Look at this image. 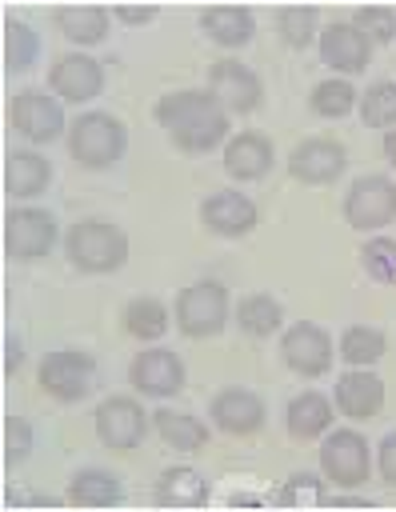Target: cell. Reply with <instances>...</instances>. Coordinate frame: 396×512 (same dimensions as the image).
Masks as SVG:
<instances>
[{
  "mask_svg": "<svg viewBox=\"0 0 396 512\" xmlns=\"http://www.w3.org/2000/svg\"><path fill=\"white\" fill-rule=\"evenodd\" d=\"M156 120L184 152H208L228 132V112L212 100V92H196V88L164 96L156 104Z\"/></svg>",
  "mask_w": 396,
  "mask_h": 512,
  "instance_id": "1",
  "label": "cell"
},
{
  "mask_svg": "<svg viewBox=\"0 0 396 512\" xmlns=\"http://www.w3.org/2000/svg\"><path fill=\"white\" fill-rule=\"evenodd\" d=\"M128 256V236L108 220H80L68 232V260L84 272H112Z\"/></svg>",
  "mask_w": 396,
  "mask_h": 512,
  "instance_id": "2",
  "label": "cell"
},
{
  "mask_svg": "<svg viewBox=\"0 0 396 512\" xmlns=\"http://www.w3.org/2000/svg\"><path fill=\"white\" fill-rule=\"evenodd\" d=\"M68 148H72V156H76L80 164H88V168H108V164L120 160V152H124V128H120V120L108 116V112H88V116H80V120L72 124Z\"/></svg>",
  "mask_w": 396,
  "mask_h": 512,
  "instance_id": "3",
  "label": "cell"
},
{
  "mask_svg": "<svg viewBox=\"0 0 396 512\" xmlns=\"http://www.w3.org/2000/svg\"><path fill=\"white\" fill-rule=\"evenodd\" d=\"M228 320V292L216 280L188 284L176 300V324L188 336H216Z\"/></svg>",
  "mask_w": 396,
  "mask_h": 512,
  "instance_id": "4",
  "label": "cell"
},
{
  "mask_svg": "<svg viewBox=\"0 0 396 512\" xmlns=\"http://www.w3.org/2000/svg\"><path fill=\"white\" fill-rule=\"evenodd\" d=\"M344 216L352 228H384L396 220V184L388 176H360L344 196Z\"/></svg>",
  "mask_w": 396,
  "mask_h": 512,
  "instance_id": "5",
  "label": "cell"
},
{
  "mask_svg": "<svg viewBox=\"0 0 396 512\" xmlns=\"http://www.w3.org/2000/svg\"><path fill=\"white\" fill-rule=\"evenodd\" d=\"M40 384H44V392H52L56 400H80V396H88L92 384H96V364H92L84 352H72V348L48 352L44 364H40Z\"/></svg>",
  "mask_w": 396,
  "mask_h": 512,
  "instance_id": "6",
  "label": "cell"
},
{
  "mask_svg": "<svg viewBox=\"0 0 396 512\" xmlns=\"http://www.w3.org/2000/svg\"><path fill=\"white\" fill-rule=\"evenodd\" d=\"M320 468H324V476L332 484H344V488L360 484L368 476V444H364V436L352 432V428L332 432L324 440V448H320Z\"/></svg>",
  "mask_w": 396,
  "mask_h": 512,
  "instance_id": "7",
  "label": "cell"
},
{
  "mask_svg": "<svg viewBox=\"0 0 396 512\" xmlns=\"http://www.w3.org/2000/svg\"><path fill=\"white\" fill-rule=\"evenodd\" d=\"M56 240V220L40 208H20V212H8V224H4V244H8V256L16 260H36L52 248Z\"/></svg>",
  "mask_w": 396,
  "mask_h": 512,
  "instance_id": "8",
  "label": "cell"
},
{
  "mask_svg": "<svg viewBox=\"0 0 396 512\" xmlns=\"http://www.w3.org/2000/svg\"><path fill=\"white\" fill-rule=\"evenodd\" d=\"M208 92L224 112H252L260 104V80L252 68L236 60H216L208 76Z\"/></svg>",
  "mask_w": 396,
  "mask_h": 512,
  "instance_id": "9",
  "label": "cell"
},
{
  "mask_svg": "<svg viewBox=\"0 0 396 512\" xmlns=\"http://www.w3.org/2000/svg\"><path fill=\"white\" fill-rule=\"evenodd\" d=\"M280 352H284L288 368H296L300 376H320V372H328V364H332V340H328V332L316 328V324H296V328H288Z\"/></svg>",
  "mask_w": 396,
  "mask_h": 512,
  "instance_id": "10",
  "label": "cell"
},
{
  "mask_svg": "<svg viewBox=\"0 0 396 512\" xmlns=\"http://www.w3.org/2000/svg\"><path fill=\"white\" fill-rule=\"evenodd\" d=\"M128 376H132V384H136L140 392H148V396H172V392L184 388V364H180V356L168 352V348H148V352H140V356L132 360Z\"/></svg>",
  "mask_w": 396,
  "mask_h": 512,
  "instance_id": "11",
  "label": "cell"
},
{
  "mask_svg": "<svg viewBox=\"0 0 396 512\" xmlns=\"http://www.w3.org/2000/svg\"><path fill=\"white\" fill-rule=\"evenodd\" d=\"M96 432L108 448H136L144 436V408L128 396H112L96 408Z\"/></svg>",
  "mask_w": 396,
  "mask_h": 512,
  "instance_id": "12",
  "label": "cell"
},
{
  "mask_svg": "<svg viewBox=\"0 0 396 512\" xmlns=\"http://www.w3.org/2000/svg\"><path fill=\"white\" fill-rule=\"evenodd\" d=\"M12 124H16L28 140H56L60 128H64V112H60V104H56L52 96L28 88V92H20V96L12 100Z\"/></svg>",
  "mask_w": 396,
  "mask_h": 512,
  "instance_id": "13",
  "label": "cell"
},
{
  "mask_svg": "<svg viewBox=\"0 0 396 512\" xmlns=\"http://www.w3.org/2000/svg\"><path fill=\"white\" fill-rule=\"evenodd\" d=\"M344 160L348 156H344V148L336 140H304V144H296L288 168L304 184H328V180H336L344 172Z\"/></svg>",
  "mask_w": 396,
  "mask_h": 512,
  "instance_id": "14",
  "label": "cell"
},
{
  "mask_svg": "<svg viewBox=\"0 0 396 512\" xmlns=\"http://www.w3.org/2000/svg\"><path fill=\"white\" fill-rule=\"evenodd\" d=\"M100 84H104V72H100V64L92 56H76L72 52V56H60L52 64V92H60L72 104L92 100L100 92Z\"/></svg>",
  "mask_w": 396,
  "mask_h": 512,
  "instance_id": "15",
  "label": "cell"
},
{
  "mask_svg": "<svg viewBox=\"0 0 396 512\" xmlns=\"http://www.w3.org/2000/svg\"><path fill=\"white\" fill-rule=\"evenodd\" d=\"M212 420H216V428H224L232 436H248L264 424V404H260V396H252L244 388H228L212 400Z\"/></svg>",
  "mask_w": 396,
  "mask_h": 512,
  "instance_id": "16",
  "label": "cell"
},
{
  "mask_svg": "<svg viewBox=\"0 0 396 512\" xmlns=\"http://www.w3.org/2000/svg\"><path fill=\"white\" fill-rule=\"evenodd\" d=\"M320 56L340 72H360L368 64V36L356 24H332L320 32Z\"/></svg>",
  "mask_w": 396,
  "mask_h": 512,
  "instance_id": "17",
  "label": "cell"
},
{
  "mask_svg": "<svg viewBox=\"0 0 396 512\" xmlns=\"http://www.w3.org/2000/svg\"><path fill=\"white\" fill-rule=\"evenodd\" d=\"M204 224L220 236H244L256 224V204L244 192H216L204 200Z\"/></svg>",
  "mask_w": 396,
  "mask_h": 512,
  "instance_id": "18",
  "label": "cell"
},
{
  "mask_svg": "<svg viewBox=\"0 0 396 512\" xmlns=\"http://www.w3.org/2000/svg\"><path fill=\"white\" fill-rule=\"evenodd\" d=\"M384 404V384L372 372H344L336 380V408L352 420H368L376 416Z\"/></svg>",
  "mask_w": 396,
  "mask_h": 512,
  "instance_id": "19",
  "label": "cell"
},
{
  "mask_svg": "<svg viewBox=\"0 0 396 512\" xmlns=\"http://www.w3.org/2000/svg\"><path fill=\"white\" fill-rule=\"evenodd\" d=\"M224 168L236 180H260L272 168V144L264 136H256V132H244L224 148Z\"/></svg>",
  "mask_w": 396,
  "mask_h": 512,
  "instance_id": "20",
  "label": "cell"
},
{
  "mask_svg": "<svg viewBox=\"0 0 396 512\" xmlns=\"http://www.w3.org/2000/svg\"><path fill=\"white\" fill-rule=\"evenodd\" d=\"M48 176H52V168L36 152H12L8 164H4V188L12 196H36V192H44Z\"/></svg>",
  "mask_w": 396,
  "mask_h": 512,
  "instance_id": "21",
  "label": "cell"
},
{
  "mask_svg": "<svg viewBox=\"0 0 396 512\" xmlns=\"http://www.w3.org/2000/svg\"><path fill=\"white\" fill-rule=\"evenodd\" d=\"M328 424H332V404H328L320 392H300V396L288 404V432H292L296 440H312V436H320Z\"/></svg>",
  "mask_w": 396,
  "mask_h": 512,
  "instance_id": "22",
  "label": "cell"
},
{
  "mask_svg": "<svg viewBox=\"0 0 396 512\" xmlns=\"http://www.w3.org/2000/svg\"><path fill=\"white\" fill-rule=\"evenodd\" d=\"M204 496H208V484L192 468H168L160 476V484H156V500L164 508H196Z\"/></svg>",
  "mask_w": 396,
  "mask_h": 512,
  "instance_id": "23",
  "label": "cell"
},
{
  "mask_svg": "<svg viewBox=\"0 0 396 512\" xmlns=\"http://www.w3.org/2000/svg\"><path fill=\"white\" fill-rule=\"evenodd\" d=\"M156 432H160L172 448H180V452H196V448L208 444V428H204L196 416L172 412V408H160V412H156Z\"/></svg>",
  "mask_w": 396,
  "mask_h": 512,
  "instance_id": "24",
  "label": "cell"
},
{
  "mask_svg": "<svg viewBox=\"0 0 396 512\" xmlns=\"http://www.w3.org/2000/svg\"><path fill=\"white\" fill-rule=\"evenodd\" d=\"M68 496L84 508H104V504H116L120 500V480L112 472H100V468H84L72 476L68 484Z\"/></svg>",
  "mask_w": 396,
  "mask_h": 512,
  "instance_id": "25",
  "label": "cell"
},
{
  "mask_svg": "<svg viewBox=\"0 0 396 512\" xmlns=\"http://www.w3.org/2000/svg\"><path fill=\"white\" fill-rule=\"evenodd\" d=\"M56 24H60V32L68 40L96 44L104 36V28H108V12L104 8H88V4H80V8H56Z\"/></svg>",
  "mask_w": 396,
  "mask_h": 512,
  "instance_id": "26",
  "label": "cell"
},
{
  "mask_svg": "<svg viewBox=\"0 0 396 512\" xmlns=\"http://www.w3.org/2000/svg\"><path fill=\"white\" fill-rule=\"evenodd\" d=\"M204 32L216 40V44H244L252 36V16L244 8H208L204 12Z\"/></svg>",
  "mask_w": 396,
  "mask_h": 512,
  "instance_id": "27",
  "label": "cell"
},
{
  "mask_svg": "<svg viewBox=\"0 0 396 512\" xmlns=\"http://www.w3.org/2000/svg\"><path fill=\"white\" fill-rule=\"evenodd\" d=\"M124 328L136 336V340H156V336H164V328H168V308L160 304V300H132L128 308H124Z\"/></svg>",
  "mask_w": 396,
  "mask_h": 512,
  "instance_id": "28",
  "label": "cell"
},
{
  "mask_svg": "<svg viewBox=\"0 0 396 512\" xmlns=\"http://www.w3.org/2000/svg\"><path fill=\"white\" fill-rule=\"evenodd\" d=\"M340 356H344L348 364H356V368L376 364V360L384 356V332H380V328H364V324L348 328V332L340 336Z\"/></svg>",
  "mask_w": 396,
  "mask_h": 512,
  "instance_id": "29",
  "label": "cell"
},
{
  "mask_svg": "<svg viewBox=\"0 0 396 512\" xmlns=\"http://www.w3.org/2000/svg\"><path fill=\"white\" fill-rule=\"evenodd\" d=\"M236 324L252 336H268L272 328H280V304L272 296H248L236 308Z\"/></svg>",
  "mask_w": 396,
  "mask_h": 512,
  "instance_id": "30",
  "label": "cell"
},
{
  "mask_svg": "<svg viewBox=\"0 0 396 512\" xmlns=\"http://www.w3.org/2000/svg\"><path fill=\"white\" fill-rule=\"evenodd\" d=\"M360 116H364V124H372V128L396 124V84H388V80L372 84V88L364 92V100H360Z\"/></svg>",
  "mask_w": 396,
  "mask_h": 512,
  "instance_id": "31",
  "label": "cell"
},
{
  "mask_svg": "<svg viewBox=\"0 0 396 512\" xmlns=\"http://www.w3.org/2000/svg\"><path fill=\"white\" fill-rule=\"evenodd\" d=\"M32 56H36V32L28 24H20V20H8V28H4V60H8V72L28 68Z\"/></svg>",
  "mask_w": 396,
  "mask_h": 512,
  "instance_id": "32",
  "label": "cell"
},
{
  "mask_svg": "<svg viewBox=\"0 0 396 512\" xmlns=\"http://www.w3.org/2000/svg\"><path fill=\"white\" fill-rule=\"evenodd\" d=\"M360 260H364V272H368L372 280L396 284V240H384V236L368 240L364 252H360Z\"/></svg>",
  "mask_w": 396,
  "mask_h": 512,
  "instance_id": "33",
  "label": "cell"
},
{
  "mask_svg": "<svg viewBox=\"0 0 396 512\" xmlns=\"http://www.w3.org/2000/svg\"><path fill=\"white\" fill-rule=\"evenodd\" d=\"M352 104H356V88L348 80H324L312 92V108L320 116H344V112H352Z\"/></svg>",
  "mask_w": 396,
  "mask_h": 512,
  "instance_id": "34",
  "label": "cell"
},
{
  "mask_svg": "<svg viewBox=\"0 0 396 512\" xmlns=\"http://www.w3.org/2000/svg\"><path fill=\"white\" fill-rule=\"evenodd\" d=\"M312 24H316L312 8H284L280 12V32H284L288 44H308L312 40Z\"/></svg>",
  "mask_w": 396,
  "mask_h": 512,
  "instance_id": "35",
  "label": "cell"
},
{
  "mask_svg": "<svg viewBox=\"0 0 396 512\" xmlns=\"http://www.w3.org/2000/svg\"><path fill=\"white\" fill-rule=\"evenodd\" d=\"M356 28H360L364 36H372V40H388V36L396 32V20H392V12H384V8H360V12H356Z\"/></svg>",
  "mask_w": 396,
  "mask_h": 512,
  "instance_id": "36",
  "label": "cell"
},
{
  "mask_svg": "<svg viewBox=\"0 0 396 512\" xmlns=\"http://www.w3.org/2000/svg\"><path fill=\"white\" fill-rule=\"evenodd\" d=\"M4 436H8V460L16 464V460H24V452H28V444H32V432H28V424L20 420V416H8V424H4Z\"/></svg>",
  "mask_w": 396,
  "mask_h": 512,
  "instance_id": "37",
  "label": "cell"
},
{
  "mask_svg": "<svg viewBox=\"0 0 396 512\" xmlns=\"http://www.w3.org/2000/svg\"><path fill=\"white\" fill-rule=\"evenodd\" d=\"M380 472L388 484H396V432H388L380 444Z\"/></svg>",
  "mask_w": 396,
  "mask_h": 512,
  "instance_id": "38",
  "label": "cell"
},
{
  "mask_svg": "<svg viewBox=\"0 0 396 512\" xmlns=\"http://www.w3.org/2000/svg\"><path fill=\"white\" fill-rule=\"evenodd\" d=\"M116 16H120V20H128V24H140V20H152V16H156V8H120Z\"/></svg>",
  "mask_w": 396,
  "mask_h": 512,
  "instance_id": "39",
  "label": "cell"
},
{
  "mask_svg": "<svg viewBox=\"0 0 396 512\" xmlns=\"http://www.w3.org/2000/svg\"><path fill=\"white\" fill-rule=\"evenodd\" d=\"M4 348H8V356H4V364H8V372H12V368L20 364V344H16V340H8Z\"/></svg>",
  "mask_w": 396,
  "mask_h": 512,
  "instance_id": "40",
  "label": "cell"
},
{
  "mask_svg": "<svg viewBox=\"0 0 396 512\" xmlns=\"http://www.w3.org/2000/svg\"><path fill=\"white\" fill-rule=\"evenodd\" d=\"M384 156L396 164V128H388V132H384Z\"/></svg>",
  "mask_w": 396,
  "mask_h": 512,
  "instance_id": "41",
  "label": "cell"
},
{
  "mask_svg": "<svg viewBox=\"0 0 396 512\" xmlns=\"http://www.w3.org/2000/svg\"><path fill=\"white\" fill-rule=\"evenodd\" d=\"M12 512H16V508H12Z\"/></svg>",
  "mask_w": 396,
  "mask_h": 512,
  "instance_id": "42",
  "label": "cell"
}]
</instances>
